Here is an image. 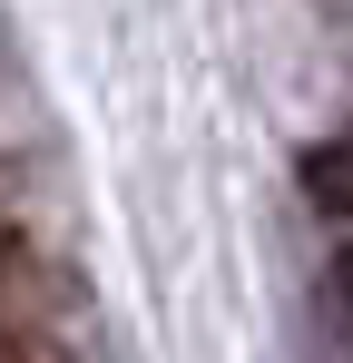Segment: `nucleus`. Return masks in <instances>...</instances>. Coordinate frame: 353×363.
Wrapping results in <instances>:
<instances>
[{
    "label": "nucleus",
    "instance_id": "obj_1",
    "mask_svg": "<svg viewBox=\"0 0 353 363\" xmlns=\"http://www.w3.org/2000/svg\"><path fill=\"white\" fill-rule=\"evenodd\" d=\"M0 363H69L50 324V285H40V255L20 236H0Z\"/></svg>",
    "mask_w": 353,
    "mask_h": 363
},
{
    "label": "nucleus",
    "instance_id": "obj_2",
    "mask_svg": "<svg viewBox=\"0 0 353 363\" xmlns=\"http://www.w3.org/2000/svg\"><path fill=\"white\" fill-rule=\"evenodd\" d=\"M304 196H314L324 216H344V226H353V128H344V138H324V147H304Z\"/></svg>",
    "mask_w": 353,
    "mask_h": 363
}]
</instances>
